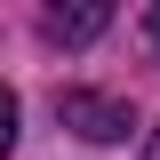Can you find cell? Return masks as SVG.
Returning <instances> with one entry per match:
<instances>
[{
  "label": "cell",
  "mask_w": 160,
  "mask_h": 160,
  "mask_svg": "<svg viewBox=\"0 0 160 160\" xmlns=\"http://www.w3.org/2000/svg\"><path fill=\"white\" fill-rule=\"evenodd\" d=\"M56 120L72 128V136H88V144H120L128 128H136V112L120 96H96V88H64L56 96Z\"/></svg>",
  "instance_id": "obj_1"
},
{
  "label": "cell",
  "mask_w": 160,
  "mask_h": 160,
  "mask_svg": "<svg viewBox=\"0 0 160 160\" xmlns=\"http://www.w3.org/2000/svg\"><path fill=\"white\" fill-rule=\"evenodd\" d=\"M104 24H112V8H104V0H80V8H48V40H64V48H88Z\"/></svg>",
  "instance_id": "obj_2"
},
{
  "label": "cell",
  "mask_w": 160,
  "mask_h": 160,
  "mask_svg": "<svg viewBox=\"0 0 160 160\" xmlns=\"http://www.w3.org/2000/svg\"><path fill=\"white\" fill-rule=\"evenodd\" d=\"M152 40H160V8H152Z\"/></svg>",
  "instance_id": "obj_4"
},
{
  "label": "cell",
  "mask_w": 160,
  "mask_h": 160,
  "mask_svg": "<svg viewBox=\"0 0 160 160\" xmlns=\"http://www.w3.org/2000/svg\"><path fill=\"white\" fill-rule=\"evenodd\" d=\"M144 160H160V136H152V144H144Z\"/></svg>",
  "instance_id": "obj_3"
}]
</instances>
